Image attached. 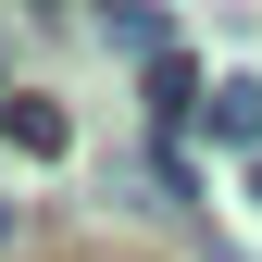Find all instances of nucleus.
Returning <instances> with one entry per match:
<instances>
[{
	"mask_svg": "<svg viewBox=\"0 0 262 262\" xmlns=\"http://www.w3.org/2000/svg\"><path fill=\"white\" fill-rule=\"evenodd\" d=\"M250 200H262V162H250Z\"/></svg>",
	"mask_w": 262,
	"mask_h": 262,
	"instance_id": "nucleus-5",
	"label": "nucleus"
},
{
	"mask_svg": "<svg viewBox=\"0 0 262 262\" xmlns=\"http://www.w3.org/2000/svg\"><path fill=\"white\" fill-rule=\"evenodd\" d=\"M100 38H113V50H138V62H162V50H175V25H162L150 0H113V13H100Z\"/></svg>",
	"mask_w": 262,
	"mask_h": 262,
	"instance_id": "nucleus-3",
	"label": "nucleus"
},
{
	"mask_svg": "<svg viewBox=\"0 0 262 262\" xmlns=\"http://www.w3.org/2000/svg\"><path fill=\"white\" fill-rule=\"evenodd\" d=\"M0 250H13V200H0Z\"/></svg>",
	"mask_w": 262,
	"mask_h": 262,
	"instance_id": "nucleus-4",
	"label": "nucleus"
},
{
	"mask_svg": "<svg viewBox=\"0 0 262 262\" xmlns=\"http://www.w3.org/2000/svg\"><path fill=\"white\" fill-rule=\"evenodd\" d=\"M0 138H13L25 162H62V150H75V125H62V100H25V88H13V100H0Z\"/></svg>",
	"mask_w": 262,
	"mask_h": 262,
	"instance_id": "nucleus-1",
	"label": "nucleus"
},
{
	"mask_svg": "<svg viewBox=\"0 0 262 262\" xmlns=\"http://www.w3.org/2000/svg\"><path fill=\"white\" fill-rule=\"evenodd\" d=\"M212 138L262 162V75H212Z\"/></svg>",
	"mask_w": 262,
	"mask_h": 262,
	"instance_id": "nucleus-2",
	"label": "nucleus"
}]
</instances>
